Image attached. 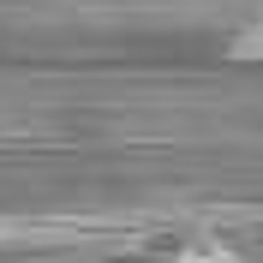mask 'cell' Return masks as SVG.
<instances>
[{
    "instance_id": "1",
    "label": "cell",
    "mask_w": 263,
    "mask_h": 263,
    "mask_svg": "<svg viewBox=\"0 0 263 263\" xmlns=\"http://www.w3.org/2000/svg\"><path fill=\"white\" fill-rule=\"evenodd\" d=\"M167 263H239V251H233L228 239H215V233H197V239H185Z\"/></svg>"
},
{
    "instance_id": "2",
    "label": "cell",
    "mask_w": 263,
    "mask_h": 263,
    "mask_svg": "<svg viewBox=\"0 0 263 263\" xmlns=\"http://www.w3.org/2000/svg\"><path fill=\"white\" fill-rule=\"evenodd\" d=\"M233 60H263V24H246V30L233 36Z\"/></svg>"
}]
</instances>
